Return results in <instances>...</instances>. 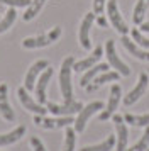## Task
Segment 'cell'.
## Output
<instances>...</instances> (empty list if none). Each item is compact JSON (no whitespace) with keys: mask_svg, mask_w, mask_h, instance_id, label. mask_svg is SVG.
<instances>
[{"mask_svg":"<svg viewBox=\"0 0 149 151\" xmlns=\"http://www.w3.org/2000/svg\"><path fill=\"white\" fill-rule=\"evenodd\" d=\"M73 65H74V58L68 56L63 60L61 63V70H59V88H61V95L64 99V102L73 100V85H71V71H73Z\"/></svg>","mask_w":149,"mask_h":151,"instance_id":"cell-1","label":"cell"},{"mask_svg":"<svg viewBox=\"0 0 149 151\" xmlns=\"http://www.w3.org/2000/svg\"><path fill=\"white\" fill-rule=\"evenodd\" d=\"M61 36V27H53L49 32L42 36H36V37H27L22 41V46L26 49H36V48H44V46H49L51 42L58 41Z\"/></svg>","mask_w":149,"mask_h":151,"instance_id":"cell-2","label":"cell"},{"mask_svg":"<svg viewBox=\"0 0 149 151\" xmlns=\"http://www.w3.org/2000/svg\"><path fill=\"white\" fill-rule=\"evenodd\" d=\"M74 119L71 116H58V117H46V116H34V124L42 129H59L73 124Z\"/></svg>","mask_w":149,"mask_h":151,"instance_id":"cell-3","label":"cell"},{"mask_svg":"<svg viewBox=\"0 0 149 151\" xmlns=\"http://www.w3.org/2000/svg\"><path fill=\"white\" fill-rule=\"evenodd\" d=\"M105 55H107L108 65H110L112 68H115V71H119L122 76H129L130 75V68H129L127 65L119 58L117 51H115V42L112 41V39H108V41L105 42Z\"/></svg>","mask_w":149,"mask_h":151,"instance_id":"cell-4","label":"cell"},{"mask_svg":"<svg viewBox=\"0 0 149 151\" xmlns=\"http://www.w3.org/2000/svg\"><path fill=\"white\" fill-rule=\"evenodd\" d=\"M103 109V102H100V100H97V102H92L88 104V105H85L83 109L78 112V117L74 119V131L76 132H83V129H85V126H87L88 119L93 116V114H97L98 110Z\"/></svg>","mask_w":149,"mask_h":151,"instance_id":"cell-5","label":"cell"},{"mask_svg":"<svg viewBox=\"0 0 149 151\" xmlns=\"http://www.w3.org/2000/svg\"><path fill=\"white\" fill-rule=\"evenodd\" d=\"M107 12H108V19H110V24L115 27V31L119 32V34L125 36L129 32V27L125 21H124V17L120 15L119 12V5H117V0H108L107 2Z\"/></svg>","mask_w":149,"mask_h":151,"instance_id":"cell-6","label":"cell"},{"mask_svg":"<svg viewBox=\"0 0 149 151\" xmlns=\"http://www.w3.org/2000/svg\"><path fill=\"white\" fill-rule=\"evenodd\" d=\"M17 95H19V100H20V104L24 105V109H27L29 112H32L34 116H46L47 107H44V105L39 104L37 100H34L32 97L29 95V92L26 90V87H19Z\"/></svg>","mask_w":149,"mask_h":151,"instance_id":"cell-7","label":"cell"},{"mask_svg":"<svg viewBox=\"0 0 149 151\" xmlns=\"http://www.w3.org/2000/svg\"><path fill=\"white\" fill-rule=\"evenodd\" d=\"M120 99H122V88L120 85H112V88H110V97H108V102H107V107L100 112V116L98 119L100 121H107L110 117L115 114V110L119 107V104H120Z\"/></svg>","mask_w":149,"mask_h":151,"instance_id":"cell-8","label":"cell"},{"mask_svg":"<svg viewBox=\"0 0 149 151\" xmlns=\"http://www.w3.org/2000/svg\"><path fill=\"white\" fill-rule=\"evenodd\" d=\"M46 107L54 116H73V114H78L83 109L81 102H76V100H69V102H64V104L46 102Z\"/></svg>","mask_w":149,"mask_h":151,"instance_id":"cell-9","label":"cell"},{"mask_svg":"<svg viewBox=\"0 0 149 151\" xmlns=\"http://www.w3.org/2000/svg\"><path fill=\"white\" fill-rule=\"evenodd\" d=\"M47 66H49V63L46 60H39V61L32 63V66L29 68V71H27V75H26V80H24V87H26L27 92H31V90L36 88V80L39 78V75Z\"/></svg>","mask_w":149,"mask_h":151,"instance_id":"cell-10","label":"cell"},{"mask_svg":"<svg viewBox=\"0 0 149 151\" xmlns=\"http://www.w3.org/2000/svg\"><path fill=\"white\" fill-rule=\"evenodd\" d=\"M148 85H149V76H148V73H142V75L139 76L137 85L124 97V105H132V104L137 102V100L144 95V92L148 90Z\"/></svg>","mask_w":149,"mask_h":151,"instance_id":"cell-11","label":"cell"},{"mask_svg":"<svg viewBox=\"0 0 149 151\" xmlns=\"http://www.w3.org/2000/svg\"><path fill=\"white\" fill-rule=\"evenodd\" d=\"M95 22V14L90 12L83 17L80 26V32H78V39H80V44L83 46V49H90L92 48V41H90V29Z\"/></svg>","mask_w":149,"mask_h":151,"instance_id":"cell-12","label":"cell"},{"mask_svg":"<svg viewBox=\"0 0 149 151\" xmlns=\"http://www.w3.org/2000/svg\"><path fill=\"white\" fill-rule=\"evenodd\" d=\"M0 114L9 122L15 121V112L9 104V85L7 83H0Z\"/></svg>","mask_w":149,"mask_h":151,"instance_id":"cell-13","label":"cell"},{"mask_svg":"<svg viewBox=\"0 0 149 151\" xmlns=\"http://www.w3.org/2000/svg\"><path fill=\"white\" fill-rule=\"evenodd\" d=\"M53 78V68L51 66H47L42 73L39 75V78H37V85H36V97H37V102L39 104H44L47 102L46 100V88H47V85H49V80Z\"/></svg>","mask_w":149,"mask_h":151,"instance_id":"cell-14","label":"cell"},{"mask_svg":"<svg viewBox=\"0 0 149 151\" xmlns=\"http://www.w3.org/2000/svg\"><path fill=\"white\" fill-rule=\"evenodd\" d=\"M117 129V151H125L127 150V139H129V131L125 126V121L122 116H112Z\"/></svg>","mask_w":149,"mask_h":151,"instance_id":"cell-15","label":"cell"},{"mask_svg":"<svg viewBox=\"0 0 149 151\" xmlns=\"http://www.w3.org/2000/svg\"><path fill=\"white\" fill-rule=\"evenodd\" d=\"M119 76H120V73L119 71H103V73H100V75H97L92 80V82L88 83L85 88L88 90V92H95V90H98L102 87V85H105L107 82H115V80H119Z\"/></svg>","mask_w":149,"mask_h":151,"instance_id":"cell-16","label":"cell"},{"mask_svg":"<svg viewBox=\"0 0 149 151\" xmlns=\"http://www.w3.org/2000/svg\"><path fill=\"white\" fill-rule=\"evenodd\" d=\"M102 55H103V48H102V46H97V48L93 49V53L88 56V58L81 60V61H74L73 71H87L88 68H92L93 65H97V61L102 58Z\"/></svg>","mask_w":149,"mask_h":151,"instance_id":"cell-17","label":"cell"},{"mask_svg":"<svg viewBox=\"0 0 149 151\" xmlns=\"http://www.w3.org/2000/svg\"><path fill=\"white\" fill-rule=\"evenodd\" d=\"M120 41H122V46L127 49L132 56H135L137 60H142V61H149V51H144V49L137 48V44L132 39H129L127 36H122Z\"/></svg>","mask_w":149,"mask_h":151,"instance_id":"cell-18","label":"cell"},{"mask_svg":"<svg viewBox=\"0 0 149 151\" xmlns=\"http://www.w3.org/2000/svg\"><path fill=\"white\" fill-rule=\"evenodd\" d=\"M108 70V65L107 63H98V65H93L92 68H88L87 71H85V75L81 76L80 80V87H87L88 83L93 80L97 75H100V73H103V71H107Z\"/></svg>","mask_w":149,"mask_h":151,"instance_id":"cell-19","label":"cell"},{"mask_svg":"<svg viewBox=\"0 0 149 151\" xmlns=\"http://www.w3.org/2000/svg\"><path fill=\"white\" fill-rule=\"evenodd\" d=\"M24 134H26V126H19V127H15L10 132L0 134V146H9L12 143H17Z\"/></svg>","mask_w":149,"mask_h":151,"instance_id":"cell-20","label":"cell"},{"mask_svg":"<svg viewBox=\"0 0 149 151\" xmlns=\"http://www.w3.org/2000/svg\"><path fill=\"white\" fill-rule=\"evenodd\" d=\"M148 9H149V0H137L134 12H132V22L135 26H141L144 22V15L148 12Z\"/></svg>","mask_w":149,"mask_h":151,"instance_id":"cell-21","label":"cell"},{"mask_svg":"<svg viewBox=\"0 0 149 151\" xmlns=\"http://www.w3.org/2000/svg\"><path fill=\"white\" fill-rule=\"evenodd\" d=\"M115 144V136H110L105 139V141H102L100 144H93V146H85V148H81L80 151H110L114 148Z\"/></svg>","mask_w":149,"mask_h":151,"instance_id":"cell-22","label":"cell"},{"mask_svg":"<svg viewBox=\"0 0 149 151\" xmlns=\"http://www.w3.org/2000/svg\"><path fill=\"white\" fill-rule=\"evenodd\" d=\"M44 2H46V0H32V2H31V5L27 7L26 14H24V21H32L34 17L39 14V10L42 9Z\"/></svg>","mask_w":149,"mask_h":151,"instance_id":"cell-23","label":"cell"},{"mask_svg":"<svg viewBox=\"0 0 149 151\" xmlns=\"http://www.w3.org/2000/svg\"><path fill=\"white\" fill-rule=\"evenodd\" d=\"M74 144H76V131L74 127H68L64 131V148L63 151H74Z\"/></svg>","mask_w":149,"mask_h":151,"instance_id":"cell-24","label":"cell"},{"mask_svg":"<svg viewBox=\"0 0 149 151\" xmlns=\"http://www.w3.org/2000/svg\"><path fill=\"white\" fill-rule=\"evenodd\" d=\"M15 17H17V12H15V9H14V7H10L5 12V17H4V19H0V34H2V32H5L7 29L15 22Z\"/></svg>","mask_w":149,"mask_h":151,"instance_id":"cell-25","label":"cell"},{"mask_svg":"<svg viewBox=\"0 0 149 151\" xmlns=\"http://www.w3.org/2000/svg\"><path fill=\"white\" fill-rule=\"evenodd\" d=\"M124 121L129 122V124H132V126H137V127H141V126H149V114H142V116L127 114V116L124 117Z\"/></svg>","mask_w":149,"mask_h":151,"instance_id":"cell-26","label":"cell"},{"mask_svg":"<svg viewBox=\"0 0 149 151\" xmlns=\"http://www.w3.org/2000/svg\"><path fill=\"white\" fill-rule=\"evenodd\" d=\"M148 148H149V126H146V131H144V134L141 136V139L127 151H146Z\"/></svg>","mask_w":149,"mask_h":151,"instance_id":"cell-27","label":"cell"},{"mask_svg":"<svg viewBox=\"0 0 149 151\" xmlns=\"http://www.w3.org/2000/svg\"><path fill=\"white\" fill-rule=\"evenodd\" d=\"M132 41L135 42V44H139V46H142V48L149 49V37H146V36H142V32L139 31V29H132Z\"/></svg>","mask_w":149,"mask_h":151,"instance_id":"cell-28","label":"cell"},{"mask_svg":"<svg viewBox=\"0 0 149 151\" xmlns=\"http://www.w3.org/2000/svg\"><path fill=\"white\" fill-rule=\"evenodd\" d=\"M2 4H5V5H10V7H29L31 5V2L32 0H0Z\"/></svg>","mask_w":149,"mask_h":151,"instance_id":"cell-29","label":"cell"},{"mask_svg":"<svg viewBox=\"0 0 149 151\" xmlns=\"http://www.w3.org/2000/svg\"><path fill=\"white\" fill-rule=\"evenodd\" d=\"M31 146H32L34 151H46V148H44L42 141H41L37 136H32V137H31Z\"/></svg>","mask_w":149,"mask_h":151,"instance_id":"cell-30","label":"cell"},{"mask_svg":"<svg viewBox=\"0 0 149 151\" xmlns=\"http://www.w3.org/2000/svg\"><path fill=\"white\" fill-rule=\"evenodd\" d=\"M105 9V0H93V14L100 15Z\"/></svg>","mask_w":149,"mask_h":151,"instance_id":"cell-31","label":"cell"},{"mask_svg":"<svg viewBox=\"0 0 149 151\" xmlns=\"http://www.w3.org/2000/svg\"><path fill=\"white\" fill-rule=\"evenodd\" d=\"M97 22H98V26H100V27H107V19H105V17L98 15V17H97Z\"/></svg>","mask_w":149,"mask_h":151,"instance_id":"cell-32","label":"cell"},{"mask_svg":"<svg viewBox=\"0 0 149 151\" xmlns=\"http://www.w3.org/2000/svg\"><path fill=\"white\" fill-rule=\"evenodd\" d=\"M139 29H141V31H144V32H149V22H142Z\"/></svg>","mask_w":149,"mask_h":151,"instance_id":"cell-33","label":"cell"},{"mask_svg":"<svg viewBox=\"0 0 149 151\" xmlns=\"http://www.w3.org/2000/svg\"><path fill=\"white\" fill-rule=\"evenodd\" d=\"M146 151H149V148H148V150H146Z\"/></svg>","mask_w":149,"mask_h":151,"instance_id":"cell-34","label":"cell"}]
</instances>
